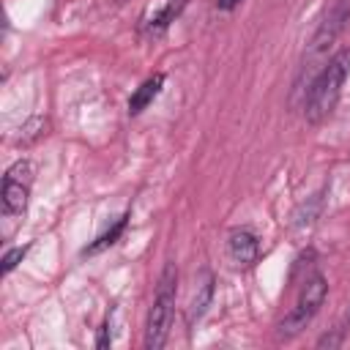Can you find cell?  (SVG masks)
I'll list each match as a JSON object with an SVG mask.
<instances>
[{
  "label": "cell",
  "instance_id": "obj_3",
  "mask_svg": "<svg viewBox=\"0 0 350 350\" xmlns=\"http://www.w3.org/2000/svg\"><path fill=\"white\" fill-rule=\"evenodd\" d=\"M325 295H328V282L323 273H312L304 279L301 290H298V298L295 304L287 309V314L276 323V339H295L312 320L314 314L320 312V306L325 304Z\"/></svg>",
  "mask_w": 350,
  "mask_h": 350
},
{
  "label": "cell",
  "instance_id": "obj_4",
  "mask_svg": "<svg viewBox=\"0 0 350 350\" xmlns=\"http://www.w3.org/2000/svg\"><path fill=\"white\" fill-rule=\"evenodd\" d=\"M347 19H350V0H334V5L325 11V16L320 19V25H317V30H314V36H312V41H309V46H306V57H304V66H301V77H304L306 71H312L314 66H323V63L328 60L325 52H328V46L339 38V33L345 30Z\"/></svg>",
  "mask_w": 350,
  "mask_h": 350
},
{
  "label": "cell",
  "instance_id": "obj_14",
  "mask_svg": "<svg viewBox=\"0 0 350 350\" xmlns=\"http://www.w3.org/2000/svg\"><path fill=\"white\" fill-rule=\"evenodd\" d=\"M243 0H216V8L219 11H232V8H238Z\"/></svg>",
  "mask_w": 350,
  "mask_h": 350
},
{
  "label": "cell",
  "instance_id": "obj_5",
  "mask_svg": "<svg viewBox=\"0 0 350 350\" xmlns=\"http://www.w3.org/2000/svg\"><path fill=\"white\" fill-rule=\"evenodd\" d=\"M30 183H33V167L30 161H16L3 175V211L8 216H19L27 211L30 202Z\"/></svg>",
  "mask_w": 350,
  "mask_h": 350
},
{
  "label": "cell",
  "instance_id": "obj_11",
  "mask_svg": "<svg viewBox=\"0 0 350 350\" xmlns=\"http://www.w3.org/2000/svg\"><path fill=\"white\" fill-rule=\"evenodd\" d=\"M320 211H323V191L312 194V197L301 205V211L295 213V227H309V224L320 216Z\"/></svg>",
  "mask_w": 350,
  "mask_h": 350
},
{
  "label": "cell",
  "instance_id": "obj_7",
  "mask_svg": "<svg viewBox=\"0 0 350 350\" xmlns=\"http://www.w3.org/2000/svg\"><path fill=\"white\" fill-rule=\"evenodd\" d=\"M213 284H216V282H213V273H211V271H200V276L194 279L191 301H189V306H186V325H189V328H194V325L202 320V314L208 312V306H211V301H213V293H216Z\"/></svg>",
  "mask_w": 350,
  "mask_h": 350
},
{
  "label": "cell",
  "instance_id": "obj_8",
  "mask_svg": "<svg viewBox=\"0 0 350 350\" xmlns=\"http://www.w3.org/2000/svg\"><path fill=\"white\" fill-rule=\"evenodd\" d=\"M161 85H164V74H153L148 77L129 98V115H139L142 109H148L153 104V98L161 93Z\"/></svg>",
  "mask_w": 350,
  "mask_h": 350
},
{
  "label": "cell",
  "instance_id": "obj_13",
  "mask_svg": "<svg viewBox=\"0 0 350 350\" xmlns=\"http://www.w3.org/2000/svg\"><path fill=\"white\" fill-rule=\"evenodd\" d=\"M342 331H336V334H323L320 339H317V347H339L342 345Z\"/></svg>",
  "mask_w": 350,
  "mask_h": 350
},
{
  "label": "cell",
  "instance_id": "obj_2",
  "mask_svg": "<svg viewBox=\"0 0 350 350\" xmlns=\"http://www.w3.org/2000/svg\"><path fill=\"white\" fill-rule=\"evenodd\" d=\"M175 295H178V265L167 262L159 273L153 304L145 320V350H161L170 336L172 314H175Z\"/></svg>",
  "mask_w": 350,
  "mask_h": 350
},
{
  "label": "cell",
  "instance_id": "obj_6",
  "mask_svg": "<svg viewBox=\"0 0 350 350\" xmlns=\"http://www.w3.org/2000/svg\"><path fill=\"white\" fill-rule=\"evenodd\" d=\"M227 254L238 268H249L260 257V238L249 227H238L227 238Z\"/></svg>",
  "mask_w": 350,
  "mask_h": 350
},
{
  "label": "cell",
  "instance_id": "obj_12",
  "mask_svg": "<svg viewBox=\"0 0 350 350\" xmlns=\"http://www.w3.org/2000/svg\"><path fill=\"white\" fill-rule=\"evenodd\" d=\"M27 249H30V246H14V249H8V252L3 254V273H11V271L22 262V257L27 254Z\"/></svg>",
  "mask_w": 350,
  "mask_h": 350
},
{
  "label": "cell",
  "instance_id": "obj_1",
  "mask_svg": "<svg viewBox=\"0 0 350 350\" xmlns=\"http://www.w3.org/2000/svg\"><path fill=\"white\" fill-rule=\"evenodd\" d=\"M347 77H350V49L345 46V49H336L320 66V71L309 79V88H306V96H304V118H306V123L317 126L334 112Z\"/></svg>",
  "mask_w": 350,
  "mask_h": 350
},
{
  "label": "cell",
  "instance_id": "obj_10",
  "mask_svg": "<svg viewBox=\"0 0 350 350\" xmlns=\"http://www.w3.org/2000/svg\"><path fill=\"white\" fill-rule=\"evenodd\" d=\"M126 224H129V216H120V219H118V221H115V224H112L107 232H101V235H98V238H96L90 246H85V252H82V254H96V252H101V249L112 246V243H115V241L123 235Z\"/></svg>",
  "mask_w": 350,
  "mask_h": 350
},
{
  "label": "cell",
  "instance_id": "obj_9",
  "mask_svg": "<svg viewBox=\"0 0 350 350\" xmlns=\"http://www.w3.org/2000/svg\"><path fill=\"white\" fill-rule=\"evenodd\" d=\"M186 5V0H167L161 8L150 11V16H145V33L148 36H159L170 22H175V16L180 14V8Z\"/></svg>",
  "mask_w": 350,
  "mask_h": 350
}]
</instances>
